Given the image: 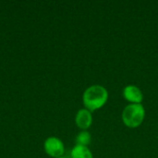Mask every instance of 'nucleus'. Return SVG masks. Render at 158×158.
Masks as SVG:
<instances>
[{
  "mask_svg": "<svg viewBox=\"0 0 158 158\" xmlns=\"http://www.w3.org/2000/svg\"><path fill=\"white\" fill-rule=\"evenodd\" d=\"M108 100L107 90L99 84L89 86L82 94V102L84 108L91 112L102 108Z\"/></svg>",
  "mask_w": 158,
  "mask_h": 158,
  "instance_id": "obj_1",
  "label": "nucleus"
},
{
  "mask_svg": "<svg viewBox=\"0 0 158 158\" xmlns=\"http://www.w3.org/2000/svg\"><path fill=\"white\" fill-rule=\"evenodd\" d=\"M121 118L126 127L131 129L138 128L145 118V108L142 104H129L124 107Z\"/></svg>",
  "mask_w": 158,
  "mask_h": 158,
  "instance_id": "obj_2",
  "label": "nucleus"
},
{
  "mask_svg": "<svg viewBox=\"0 0 158 158\" xmlns=\"http://www.w3.org/2000/svg\"><path fill=\"white\" fill-rule=\"evenodd\" d=\"M44 148L48 156L55 158L62 156L65 153V146L63 142L56 137L47 138L44 141Z\"/></svg>",
  "mask_w": 158,
  "mask_h": 158,
  "instance_id": "obj_3",
  "label": "nucleus"
},
{
  "mask_svg": "<svg viewBox=\"0 0 158 158\" xmlns=\"http://www.w3.org/2000/svg\"><path fill=\"white\" fill-rule=\"evenodd\" d=\"M123 97L131 104H142L143 101V93L142 90L133 84H129L122 91Z\"/></svg>",
  "mask_w": 158,
  "mask_h": 158,
  "instance_id": "obj_4",
  "label": "nucleus"
},
{
  "mask_svg": "<svg viewBox=\"0 0 158 158\" xmlns=\"http://www.w3.org/2000/svg\"><path fill=\"white\" fill-rule=\"evenodd\" d=\"M76 125L82 131H86L93 124V114L86 108L80 109L75 117Z\"/></svg>",
  "mask_w": 158,
  "mask_h": 158,
  "instance_id": "obj_5",
  "label": "nucleus"
},
{
  "mask_svg": "<svg viewBox=\"0 0 158 158\" xmlns=\"http://www.w3.org/2000/svg\"><path fill=\"white\" fill-rule=\"evenodd\" d=\"M71 158H94L92 151L88 148V146L82 145H75L70 153Z\"/></svg>",
  "mask_w": 158,
  "mask_h": 158,
  "instance_id": "obj_6",
  "label": "nucleus"
},
{
  "mask_svg": "<svg viewBox=\"0 0 158 158\" xmlns=\"http://www.w3.org/2000/svg\"><path fill=\"white\" fill-rule=\"evenodd\" d=\"M92 142V136L89 131H81L76 137V144L77 145H82V146H88Z\"/></svg>",
  "mask_w": 158,
  "mask_h": 158,
  "instance_id": "obj_7",
  "label": "nucleus"
},
{
  "mask_svg": "<svg viewBox=\"0 0 158 158\" xmlns=\"http://www.w3.org/2000/svg\"><path fill=\"white\" fill-rule=\"evenodd\" d=\"M57 158H65L64 156H60V157H57Z\"/></svg>",
  "mask_w": 158,
  "mask_h": 158,
  "instance_id": "obj_8",
  "label": "nucleus"
}]
</instances>
